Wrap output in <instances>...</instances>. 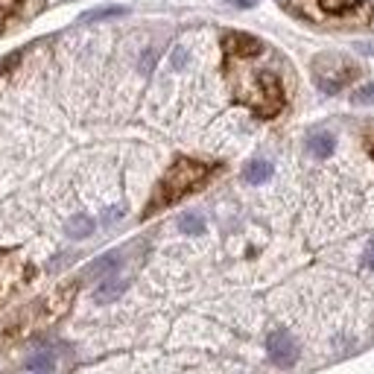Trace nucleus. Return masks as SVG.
Masks as SVG:
<instances>
[{"instance_id": "f257e3e1", "label": "nucleus", "mask_w": 374, "mask_h": 374, "mask_svg": "<svg viewBox=\"0 0 374 374\" xmlns=\"http://www.w3.org/2000/svg\"><path fill=\"white\" fill-rule=\"evenodd\" d=\"M213 173V164H205V161H196V158H179L167 173L164 179L158 182V187H155L152 199L144 211V216H152L155 211H161L173 202L185 199L187 193H193L196 187H202L208 182V175Z\"/></svg>"}, {"instance_id": "f03ea898", "label": "nucleus", "mask_w": 374, "mask_h": 374, "mask_svg": "<svg viewBox=\"0 0 374 374\" xmlns=\"http://www.w3.org/2000/svg\"><path fill=\"white\" fill-rule=\"evenodd\" d=\"M234 94L258 117H275L284 108V88L272 70H254L234 76Z\"/></svg>"}, {"instance_id": "7ed1b4c3", "label": "nucleus", "mask_w": 374, "mask_h": 374, "mask_svg": "<svg viewBox=\"0 0 374 374\" xmlns=\"http://www.w3.org/2000/svg\"><path fill=\"white\" fill-rule=\"evenodd\" d=\"M360 76V68L348 62L345 56H319L316 62H313V80H316V85L325 91V94H337L342 91L345 85H351L354 80Z\"/></svg>"}, {"instance_id": "20e7f679", "label": "nucleus", "mask_w": 374, "mask_h": 374, "mask_svg": "<svg viewBox=\"0 0 374 374\" xmlns=\"http://www.w3.org/2000/svg\"><path fill=\"white\" fill-rule=\"evenodd\" d=\"M319 15L333 21H363L368 18V0H316Z\"/></svg>"}, {"instance_id": "39448f33", "label": "nucleus", "mask_w": 374, "mask_h": 374, "mask_svg": "<svg viewBox=\"0 0 374 374\" xmlns=\"http://www.w3.org/2000/svg\"><path fill=\"white\" fill-rule=\"evenodd\" d=\"M266 351H269L272 363H275V366H281V368H289V366H295V360H299V345H295V339L289 337L287 330H275V333H269Z\"/></svg>"}, {"instance_id": "423d86ee", "label": "nucleus", "mask_w": 374, "mask_h": 374, "mask_svg": "<svg viewBox=\"0 0 374 374\" xmlns=\"http://www.w3.org/2000/svg\"><path fill=\"white\" fill-rule=\"evenodd\" d=\"M223 47H225V56L234 58V62H243V58H254L263 53V44L246 32H225Z\"/></svg>"}, {"instance_id": "0eeeda50", "label": "nucleus", "mask_w": 374, "mask_h": 374, "mask_svg": "<svg viewBox=\"0 0 374 374\" xmlns=\"http://www.w3.org/2000/svg\"><path fill=\"white\" fill-rule=\"evenodd\" d=\"M307 149H310V155H316V158H328V155H333V149H337V141H333L330 132H316L307 137Z\"/></svg>"}, {"instance_id": "6e6552de", "label": "nucleus", "mask_w": 374, "mask_h": 374, "mask_svg": "<svg viewBox=\"0 0 374 374\" xmlns=\"http://www.w3.org/2000/svg\"><path fill=\"white\" fill-rule=\"evenodd\" d=\"M243 175H246V182H249V185H263V182L269 179V175H272V164L263 161V158L249 161L246 170H243Z\"/></svg>"}, {"instance_id": "1a4fd4ad", "label": "nucleus", "mask_w": 374, "mask_h": 374, "mask_svg": "<svg viewBox=\"0 0 374 374\" xmlns=\"http://www.w3.org/2000/svg\"><path fill=\"white\" fill-rule=\"evenodd\" d=\"M94 231V220L91 216H85V213H76L73 220L68 223V234L73 240H82V237H88V234Z\"/></svg>"}, {"instance_id": "9d476101", "label": "nucleus", "mask_w": 374, "mask_h": 374, "mask_svg": "<svg viewBox=\"0 0 374 374\" xmlns=\"http://www.w3.org/2000/svg\"><path fill=\"white\" fill-rule=\"evenodd\" d=\"M126 289V281L123 278H111V281H106L100 289H96V301H111V299H117Z\"/></svg>"}, {"instance_id": "9b49d317", "label": "nucleus", "mask_w": 374, "mask_h": 374, "mask_svg": "<svg viewBox=\"0 0 374 374\" xmlns=\"http://www.w3.org/2000/svg\"><path fill=\"white\" fill-rule=\"evenodd\" d=\"M117 266H120V258L117 254H106V258L94 261L88 266V275H106V272H117Z\"/></svg>"}, {"instance_id": "f8f14e48", "label": "nucleus", "mask_w": 374, "mask_h": 374, "mask_svg": "<svg viewBox=\"0 0 374 374\" xmlns=\"http://www.w3.org/2000/svg\"><path fill=\"white\" fill-rule=\"evenodd\" d=\"M179 228L185 231V234H202V228H205V220L199 213H185L182 220H179Z\"/></svg>"}, {"instance_id": "ddd939ff", "label": "nucleus", "mask_w": 374, "mask_h": 374, "mask_svg": "<svg viewBox=\"0 0 374 374\" xmlns=\"http://www.w3.org/2000/svg\"><path fill=\"white\" fill-rule=\"evenodd\" d=\"M123 12H126L123 6H103V9L85 12V15H82V21H103V18H117V15H123Z\"/></svg>"}, {"instance_id": "4468645a", "label": "nucleus", "mask_w": 374, "mask_h": 374, "mask_svg": "<svg viewBox=\"0 0 374 374\" xmlns=\"http://www.w3.org/2000/svg\"><path fill=\"white\" fill-rule=\"evenodd\" d=\"M354 103H357V106H374V82L363 85L357 94H354Z\"/></svg>"}, {"instance_id": "2eb2a0df", "label": "nucleus", "mask_w": 374, "mask_h": 374, "mask_svg": "<svg viewBox=\"0 0 374 374\" xmlns=\"http://www.w3.org/2000/svg\"><path fill=\"white\" fill-rule=\"evenodd\" d=\"M24 0H0V27L6 24V18L18 12V6H21Z\"/></svg>"}, {"instance_id": "dca6fc26", "label": "nucleus", "mask_w": 374, "mask_h": 374, "mask_svg": "<svg viewBox=\"0 0 374 374\" xmlns=\"http://www.w3.org/2000/svg\"><path fill=\"white\" fill-rule=\"evenodd\" d=\"M366 266L368 269H374V240L368 243V249H366Z\"/></svg>"}, {"instance_id": "f3484780", "label": "nucleus", "mask_w": 374, "mask_h": 374, "mask_svg": "<svg viewBox=\"0 0 374 374\" xmlns=\"http://www.w3.org/2000/svg\"><path fill=\"white\" fill-rule=\"evenodd\" d=\"M231 4H234V6H243V9H246V6H254V4H258V0H231Z\"/></svg>"}, {"instance_id": "a211bd4d", "label": "nucleus", "mask_w": 374, "mask_h": 374, "mask_svg": "<svg viewBox=\"0 0 374 374\" xmlns=\"http://www.w3.org/2000/svg\"><path fill=\"white\" fill-rule=\"evenodd\" d=\"M368 149H371V158H374V137H371V144H368Z\"/></svg>"}]
</instances>
